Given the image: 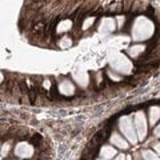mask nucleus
<instances>
[{
    "mask_svg": "<svg viewBox=\"0 0 160 160\" xmlns=\"http://www.w3.org/2000/svg\"><path fill=\"white\" fill-rule=\"evenodd\" d=\"M155 32V24L146 16H138L132 24L131 35L133 42H144L152 38Z\"/></svg>",
    "mask_w": 160,
    "mask_h": 160,
    "instance_id": "1",
    "label": "nucleus"
},
{
    "mask_svg": "<svg viewBox=\"0 0 160 160\" xmlns=\"http://www.w3.org/2000/svg\"><path fill=\"white\" fill-rule=\"evenodd\" d=\"M108 64L111 69L116 71L120 75H131L133 71V64L126 55H123L122 52L113 51L108 55Z\"/></svg>",
    "mask_w": 160,
    "mask_h": 160,
    "instance_id": "2",
    "label": "nucleus"
},
{
    "mask_svg": "<svg viewBox=\"0 0 160 160\" xmlns=\"http://www.w3.org/2000/svg\"><path fill=\"white\" fill-rule=\"evenodd\" d=\"M118 126H119L120 133H123V136L126 138L131 144L135 146V144L139 142V136H138L136 128H135L132 116H122L119 119Z\"/></svg>",
    "mask_w": 160,
    "mask_h": 160,
    "instance_id": "3",
    "label": "nucleus"
},
{
    "mask_svg": "<svg viewBox=\"0 0 160 160\" xmlns=\"http://www.w3.org/2000/svg\"><path fill=\"white\" fill-rule=\"evenodd\" d=\"M133 124H135V128H136V132L139 136V142H143L148 133V126H149L143 111H138L133 115Z\"/></svg>",
    "mask_w": 160,
    "mask_h": 160,
    "instance_id": "4",
    "label": "nucleus"
},
{
    "mask_svg": "<svg viewBox=\"0 0 160 160\" xmlns=\"http://www.w3.org/2000/svg\"><path fill=\"white\" fill-rule=\"evenodd\" d=\"M13 152H15V156L19 159H28V158L33 156L35 149L31 144H28L27 142H20L15 146Z\"/></svg>",
    "mask_w": 160,
    "mask_h": 160,
    "instance_id": "5",
    "label": "nucleus"
},
{
    "mask_svg": "<svg viewBox=\"0 0 160 160\" xmlns=\"http://www.w3.org/2000/svg\"><path fill=\"white\" fill-rule=\"evenodd\" d=\"M118 28V24H116V20L112 19V18H103L100 20V24H99V32L100 33H111L113 32L115 29Z\"/></svg>",
    "mask_w": 160,
    "mask_h": 160,
    "instance_id": "6",
    "label": "nucleus"
},
{
    "mask_svg": "<svg viewBox=\"0 0 160 160\" xmlns=\"http://www.w3.org/2000/svg\"><path fill=\"white\" fill-rule=\"evenodd\" d=\"M109 143H111L112 146H115L116 148H119V149H128L129 144H131L126 138L123 136V135H120L119 132H112L111 138H109Z\"/></svg>",
    "mask_w": 160,
    "mask_h": 160,
    "instance_id": "7",
    "label": "nucleus"
},
{
    "mask_svg": "<svg viewBox=\"0 0 160 160\" xmlns=\"http://www.w3.org/2000/svg\"><path fill=\"white\" fill-rule=\"evenodd\" d=\"M72 80H75V83H76L79 87L86 88L89 84V75H88V72L83 71V69H78V71L72 72Z\"/></svg>",
    "mask_w": 160,
    "mask_h": 160,
    "instance_id": "8",
    "label": "nucleus"
},
{
    "mask_svg": "<svg viewBox=\"0 0 160 160\" xmlns=\"http://www.w3.org/2000/svg\"><path fill=\"white\" fill-rule=\"evenodd\" d=\"M58 89H59L60 93L64 95V96H72V95L75 93V86H73V83L69 79L60 80Z\"/></svg>",
    "mask_w": 160,
    "mask_h": 160,
    "instance_id": "9",
    "label": "nucleus"
},
{
    "mask_svg": "<svg viewBox=\"0 0 160 160\" xmlns=\"http://www.w3.org/2000/svg\"><path fill=\"white\" fill-rule=\"evenodd\" d=\"M116 155H118L116 147L107 144V146H103V147H102V149H100V152H99V158H100V159H104V160H109V159L116 158Z\"/></svg>",
    "mask_w": 160,
    "mask_h": 160,
    "instance_id": "10",
    "label": "nucleus"
},
{
    "mask_svg": "<svg viewBox=\"0 0 160 160\" xmlns=\"http://www.w3.org/2000/svg\"><path fill=\"white\" fill-rule=\"evenodd\" d=\"M160 119V107L159 106H152L148 111V124L155 127V124L159 122Z\"/></svg>",
    "mask_w": 160,
    "mask_h": 160,
    "instance_id": "11",
    "label": "nucleus"
},
{
    "mask_svg": "<svg viewBox=\"0 0 160 160\" xmlns=\"http://www.w3.org/2000/svg\"><path fill=\"white\" fill-rule=\"evenodd\" d=\"M144 51H146V46H144V44H136V46H132L128 48V55L131 58H138Z\"/></svg>",
    "mask_w": 160,
    "mask_h": 160,
    "instance_id": "12",
    "label": "nucleus"
},
{
    "mask_svg": "<svg viewBox=\"0 0 160 160\" xmlns=\"http://www.w3.org/2000/svg\"><path fill=\"white\" fill-rule=\"evenodd\" d=\"M142 159L146 160H159L160 155L155 149H143L142 151Z\"/></svg>",
    "mask_w": 160,
    "mask_h": 160,
    "instance_id": "13",
    "label": "nucleus"
},
{
    "mask_svg": "<svg viewBox=\"0 0 160 160\" xmlns=\"http://www.w3.org/2000/svg\"><path fill=\"white\" fill-rule=\"evenodd\" d=\"M72 27V22L71 20H63V22L59 23V26L56 27V32L58 33H63V32H67L69 31Z\"/></svg>",
    "mask_w": 160,
    "mask_h": 160,
    "instance_id": "14",
    "label": "nucleus"
},
{
    "mask_svg": "<svg viewBox=\"0 0 160 160\" xmlns=\"http://www.w3.org/2000/svg\"><path fill=\"white\" fill-rule=\"evenodd\" d=\"M59 47L62 49H68L72 47V40L69 39L68 36H63L62 39L59 40Z\"/></svg>",
    "mask_w": 160,
    "mask_h": 160,
    "instance_id": "15",
    "label": "nucleus"
},
{
    "mask_svg": "<svg viewBox=\"0 0 160 160\" xmlns=\"http://www.w3.org/2000/svg\"><path fill=\"white\" fill-rule=\"evenodd\" d=\"M108 76H109V79L111 80H113V82H120L122 80V75L120 73H118L116 71H113V69H108Z\"/></svg>",
    "mask_w": 160,
    "mask_h": 160,
    "instance_id": "16",
    "label": "nucleus"
},
{
    "mask_svg": "<svg viewBox=\"0 0 160 160\" xmlns=\"http://www.w3.org/2000/svg\"><path fill=\"white\" fill-rule=\"evenodd\" d=\"M93 23H95V18H93V16L87 18L86 20H84V23H83V29H88Z\"/></svg>",
    "mask_w": 160,
    "mask_h": 160,
    "instance_id": "17",
    "label": "nucleus"
},
{
    "mask_svg": "<svg viewBox=\"0 0 160 160\" xmlns=\"http://www.w3.org/2000/svg\"><path fill=\"white\" fill-rule=\"evenodd\" d=\"M124 23H126V18H124L123 15H119V16H116V24H118V28H123Z\"/></svg>",
    "mask_w": 160,
    "mask_h": 160,
    "instance_id": "18",
    "label": "nucleus"
},
{
    "mask_svg": "<svg viewBox=\"0 0 160 160\" xmlns=\"http://www.w3.org/2000/svg\"><path fill=\"white\" fill-rule=\"evenodd\" d=\"M9 147H11V144H9V143H4L3 146H2V158H4L8 153Z\"/></svg>",
    "mask_w": 160,
    "mask_h": 160,
    "instance_id": "19",
    "label": "nucleus"
},
{
    "mask_svg": "<svg viewBox=\"0 0 160 160\" xmlns=\"http://www.w3.org/2000/svg\"><path fill=\"white\" fill-rule=\"evenodd\" d=\"M153 135L156 138H160V123L158 124L156 127H153Z\"/></svg>",
    "mask_w": 160,
    "mask_h": 160,
    "instance_id": "20",
    "label": "nucleus"
},
{
    "mask_svg": "<svg viewBox=\"0 0 160 160\" xmlns=\"http://www.w3.org/2000/svg\"><path fill=\"white\" fill-rule=\"evenodd\" d=\"M153 149H155V151H156V152L160 155V142H159V143H155V144H153Z\"/></svg>",
    "mask_w": 160,
    "mask_h": 160,
    "instance_id": "21",
    "label": "nucleus"
},
{
    "mask_svg": "<svg viewBox=\"0 0 160 160\" xmlns=\"http://www.w3.org/2000/svg\"><path fill=\"white\" fill-rule=\"evenodd\" d=\"M115 159H118V160H122V159H126V155H123V153H120L119 156H116Z\"/></svg>",
    "mask_w": 160,
    "mask_h": 160,
    "instance_id": "22",
    "label": "nucleus"
}]
</instances>
